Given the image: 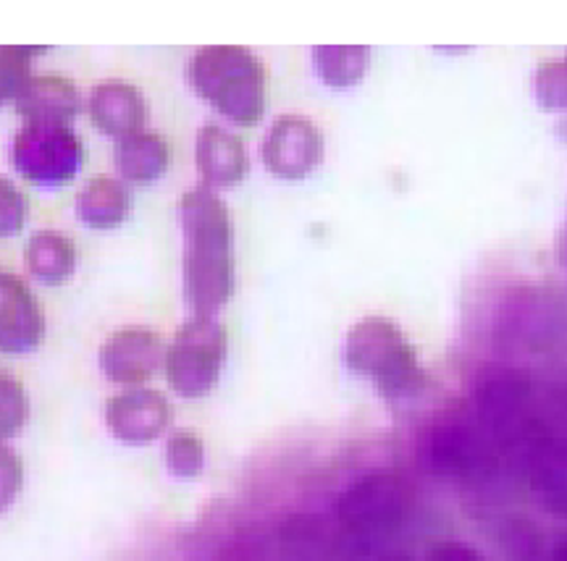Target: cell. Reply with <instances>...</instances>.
Returning <instances> with one entry per match:
<instances>
[{"label":"cell","instance_id":"6da1fadb","mask_svg":"<svg viewBox=\"0 0 567 561\" xmlns=\"http://www.w3.org/2000/svg\"><path fill=\"white\" fill-rule=\"evenodd\" d=\"M184 233V297L195 315L213 318L234 291V229L226 202L208 187L179 202Z\"/></svg>","mask_w":567,"mask_h":561},{"label":"cell","instance_id":"7a4b0ae2","mask_svg":"<svg viewBox=\"0 0 567 561\" xmlns=\"http://www.w3.org/2000/svg\"><path fill=\"white\" fill-rule=\"evenodd\" d=\"M187 74L197 95L234 124L252 126L264 116L266 66L247 48H203L189 61Z\"/></svg>","mask_w":567,"mask_h":561},{"label":"cell","instance_id":"3957f363","mask_svg":"<svg viewBox=\"0 0 567 561\" xmlns=\"http://www.w3.org/2000/svg\"><path fill=\"white\" fill-rule=\"evenodd\" d=\"M347 362L386 394H410L421 386V367L402 333L389 321H363L347 341Z\"/></svg>","mask_w":567,"mask_h":561},{"label":"cell","instance_id":"277c9868","mask_svg":"<svg viewBox=\"0 0 567 561\" xmlns=\"http://www.w3.org/2000/svg\"><path fill=\"white\" fill-rule=\"evenodd\" d=\"M226 360V329L216 318L195 315L166 352V375L176 394L197 399L216 386Z\"/></svg>","mask_w":567,"mask_h":561},{"label":"cell","instance_id":"5b68a950","mask_svg":"<svg viewBox=\"0 0 567 561\" xmlns=\"http://www.w3.org/2000/svg\"><path fill=\"white\" fill-rule=\"evenodd\" d=\"M13 168L40 187H59L80 174L84 147L69 126L27 124L11 147Z\"/></svg>","mask_w":567,"mask_h":561},{"label":"cell","instance_id":"8992f818","mask_svg":"<svg viewBox=\"0 0 567 561\" xmlns=\"http://www.w3.org/2000/svg\"><path fill=\"white\" fill-rule=\"evenodd\" d=\"M408 491L394 475H373L344 494L339 503L342 522L352 532H384L402 520Z\"/></svg>","mask_w":567,"mask_h":561},{"label":"cell","instance_id":"52a82bcc","mask_svg":"<svg viewBox=\"0 0 567 561\" xmlns=\"http://www.w3.org/2000/svg\"><path fill=\"white\" fill-rule=\"evenodd\" d=\"M105 423L118 441L151 444L172 423V404L155 388H126L105 404Z\"/></svg>","mask_w":567,"mask_h":561},{"label":"cell","instance_id":"ba28073f","mask_svg":"<svg viewBox=\"0 0 567 561\" xmlns=\"http://www.w3.org/2000/svg\"><path fill=\"white\" fill-rule=\"evenodd\" d=\"M323 153L321 134L308 118L284 116L264 142V163L281 179H300L318 166Z\"/></svg>","mask_w":567,"mask_h":561},{"label":"cell","instance_id":"9c48e42d","mask_svg":"<svg viewBox=\"0 0 567 561\" xmlns=\"http://www.w3.org/2000/svg\"><path fill=\"white\" fill-rule=\"evenodd\" d=\"M45 336V315L32 289L17 276L0 273V352L38 350Z\"/></svg>","mask_w":567,"mask_h":561},{"label":"cell","instance_id":"30bf717a","mask_svg":"<svg viewBox=\"0 0 567 561\" xmlns=\"http://www.w3.org/2000/svg\"><path fill=\"white\" fill-rule=\"evenodd\" d=\"M163 362V341L147 329L116 331L101 350V367L113 383L137 388L158 371Z\"/></svg>","mask_w":567,"mask_h":561},{"label":"cell","instance_id":"8fae6325","mask_svg":"<svg viewBox=\"0 0 567 561\" xmlns=\"http://www.w3.org/2000/svg\"><path fill=\"white\" fill-rule=\"evenodd\" d=\"M13 103L27 124L69 126V121L80 113V90L66 76L40 74L27 80Z\"/></svg>","mask_w":567,"mask_h":561},{"label":"cell","instance_id":"7c38bea8","mask_svg":"<svg viewBox=\"0 0 567 561\" xmlns=\"http://www.w3.org/2000/svg\"><path fill=\"white\" fill-rule=\"evenodd\" d=\"M90 116L97 129L124 139L142 132L147 121V103L134 84L109 80L92 90Z\"/></svg>","mask_w":567,"mask_h":561},{"label":"cell","instance_id":"4fadbf2b","mask_svg":"<svg viewBox=\"0 0 567 561\" xmlns=\"http://www.w3.org/2000/svg\"><path fill=\"white\" fill-rule=\"evenodd\" d=\"M195 158L208 187H234L247 176L245 142L216 124L203 126L197 134Z\"/></svg>","mask_w":567,"mask_h":561},{"label":"cell","instance_id":"5bb4252c","mask_svg":"<svg viewBox=\"0 0 567 561\" xmlns=\"http://www.w3.org/2000/svg\"><path fill=\"white\" fill-rule=\"evenodd\" d=\"M168 160H172V147L158 132H137L118 139L116 166L124 179L134 184L158 179V176L166 174Z\"/></svg>","mask_w":567,"mask_h":561},{"label":"cell","instance_id":"9a60e30c","mask_svg":"<svg viewBox=\"0 0 567 561\" xmlns=\"http://www.w3.org/2000/svg\"><path fill=\"white\" fill-rule=\"evenodd\" d=\"M132 210V195L116 179H92L80 191L76 212L90 229H116L126 221Z\"/></svg>","mask_w":567,"mask_h":561},{"label":"cell","instance_id":"2e32d148","mask_svg":"<svg viewBox=\"0 0 567 561\" xmlns=\"http://www.w3.org/2000/svg\"><path fill=\"white\" fill-rule=\"evenodd\" d=\"M27 268L34 279L45 283H63L76 268V247L61 231H38L27 241Z\"/></svg>","mask_w":567,"mask_h":561},{"label":"cell","instance_id":"e0dca14e","mask_svg":"<svg viewBox=\"0 0 567 561\" xmlns=\"http://www.w3.org/2000/svg\"><path fill=\"white\" fill-rule=\"evenodd\" d=\"M318 69L323 80L334 87H344L360 80L365 69V51L363 48H323L316 53Z\"/></svg>","mask_w":567,"mask_h":561},{"label":"cell","instance_id":"ac0fdd59","mask_svg":"<svg viewBox=\"0 0 567 561\" xmlns=\"http://www.w3.org/2000/svg\"><path fill=\"white\" fill-rule=\"evenodd\" d=\"M27 417H30V399L24 386L13 375L0 371V441L19 433Z\"/></svg>","mask_w":567,"mask_h":561},{"label":"cell","instance_id":"d6986e66","mask_svg":"<svg viewBox=\"0 0 567 561\" xmlns=\"http://www.w3.org/2000/svg\"><path fill=\"white\" fill-rule=\"evenodd\" d=\"M38 53L34 48H0V105L17 101L30 80V63Z\"/></svg>","mask_w":567,"mask_h":561},{"label":"cell","instance_id":"ffe728a7","mask_svg":"<svg viewBox=\"0 0 567 561\" xmlns=\"http://www.w3.org/2000/svg\"><path fill=\"white\" fill-rule=\"evenodd\" d=\"M166 465L176 478H197L203 470V441L189 430H179L168 438Z\"/></svg>","mask_w":567,"mask_h":561},{"label":"cell","instance_id":"44dd1931","mask_svg":"<svg viewBox=\"0 0 567 561\" xmlns=\"http://www.w3.org/2000/svg\"><path fill=\"white\" fill-rule=\"evenodd\" d=\"M27 221V200L19 187L0 176V239L13 237Z\"/></svg>","mask_w":567,"mask_h":561},{"label":"cell","instance_id":"7402d4cb","mask_svg":"<svg viewBox=\"0 0 567 561\" xmlns=\"http://www.w3.org/2000/svg\"><path fill=\"white\" fill-rule=\"evenodd\" d=\"M21 482H24V465L19 454L0 441V515L13 507Z\"/></svg>","mask_w":567,"mask_h":561}]
</instances>
